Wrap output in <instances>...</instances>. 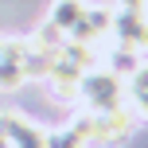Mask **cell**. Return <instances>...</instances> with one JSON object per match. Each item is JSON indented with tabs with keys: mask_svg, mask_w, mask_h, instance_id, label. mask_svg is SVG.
<instances>
[{
	"mask_svg": "<svg viewBox=\"0 0 148 148\" xmlns=\"http://www.w3.org/2000/svg\"><path fill=\"white\" fill-rule=\"evenodd\" d=\"M113 8H125V12H144L148 0H113Z\"/></svg>",
	"mask_w": 148,
	"mask_h": 148,
	"instance_id": "10",
	"label": "cell"
},
{
	"mask_svg": "<svg viewBox=\"0 0 148 148\" xmlns=\"http://www.w3.org/2000/svg\"><path fill=\"white\" fill-rule=\"evenodd\" d=\"M47 148H90V140L74 133L70 125H62V129H47Z\"/></svg>",
	"mask_w": 148,
	"mask_h": 148,
	"instance_id": "8",
	"label": "cell"
},
{
	"mask_svg": "<svg viewBox=\"0 0 148 148\" xmlns=\"http://www.w3.org/2000/svg\"><path fill=\"white\" fill-rule=\"evenodd\" d=\"M140 55H148V8H144V35H140Z\"/></svg>",
	"mask_w": 148,
	"mask_h": 148,
	"instance_id": "11",
	"label": "cell"
},
{
	"mask_svg": "<svg viewBox=\"0 0 148 148\" xmlns=\"http://www.w3.org/2000/svg\"><path fill=\"white\" fill-rule=\"evenodd\" d=\"M23 82H27V78H23V62L0 59V94H16Z\"/></svg>",
	"mask_w": 148,
	"mask_h": 148,
	"instance_id": "9",
	"label": "cell"
},
{
	"mask_svg": "<svg viewBox=\"0 0 148 148\" xmlns=\"http://www.w3.org/2000/svg\"><path fill=\"white\" fill-rule=\"evenodd\" d=\"M86 8H90V0H55L51 12H47V23H55L62 35H70L78 27V20L86 16Z\"/></svg>",
	"mask_w": 148,
	"mask_h": 148,
	"instance_id": "7",
	"label": "cell"
},
{
	"mask_svg": "<svg viewBox=\"0 0 148 148\" xmlns=\"http://www.w3.org/2000/svg\"><path fill=\"white\" fill-rule=\"evenodd\" d=\"M125 105L136 121H148V55L136 62V70L125 78Z\"/></svg>",
	"mask_w": 148,
	"mask_h": 148,
	"instance_id": "6",
	"label": "cell"
},
{
	"mask_svg": "<svg viewBox=\"0 0 148 148\" xmlns=\"http://www.w3.org/2000/svg\"><path fill=\"white\" fill-rule=\"evenodd\" d=\"M0 148H12V144H8V140H4V136H0Z\"/></svg>",
	"mask_w": 148,
	"mask_h": 148,
	"instance_id": "12",
	"label": "cell"
},
{
	"mask_svg": "<svg viewBox=\"0 0 148 148\" xmlns=\"http://www.w3.org/2000/svg\"><path fill=\"white\" fill-rule=\"evenodd\" d=\"M78 82H82V66H74V62H66L59 55V62L51 66V74L43 78L47 86V97L59 105H78Z\"/></svg>",
	"mask_w": 148,
	"mask_h": 148,
	"instance_id": "5",
	"label": "cell"
},
{
	"mask_svg": "<svg viewBox=\"0 0 148 148\" xmlns=\"http://www.w3.org/2000/svg\"><path fill=\"white\" fill-rule=\"evenodd\" d=\"M78 101L86 105V109H94V113L117 109V105H125V78H121V74H113L105 62H97V66L82 70Z\"/></svg>",
	"mask_w": 148,
	"mask_h": 148,
	"instance_id": "1",
	"label": "cell"
},
{
	"mask_svg": "<svg viewBox=\"0 0 148 148\" xmlns=\"http://www.w3.org/2000/svg\"><path fill=\"white\" fill-rule=\"evenodd\" d=\"M136 125H140V121L133 117V109H129V105H117V109H101V113H94L90 144H125V140H133Z\"/></svg>",
	"mask_w": 148,
	"mask_h": 148,
	"instance_id": "2",
	"label": "cell"
},
{
	"mask_svg": "<svg viewBox=\"0 0 148 148\" xmlns=\"http://www.w3.org/2000/svg\"><path fill=\"white\" fill-rule=\"evenodd\" d=\"M113 12H117L113 4H94V0H90L86 16L78 20V27H74L66 39H78V43H90V47H101L105 39L113 35Z\"/></svg>",
	"mask_w": 148,
	"mask_h": 148,
	"instance_id": "4",
	"label": "cell"
},
{
	"mask_svg": "<svg viewBox=\"0 0 148 148\" xmlns=\"http://www.w3.org/2000/svg\"><path fill=\"white\" fill-rule=\"evenodd\" d=\"M0 136L12 148H47V129L39 121H31L20 109H4L0 113Z\"/></svg>",
	"mask_w": 148,
	"mask_h": 148,
	"instance_id": "3",
	"label": "cell"
}]
</instances>
